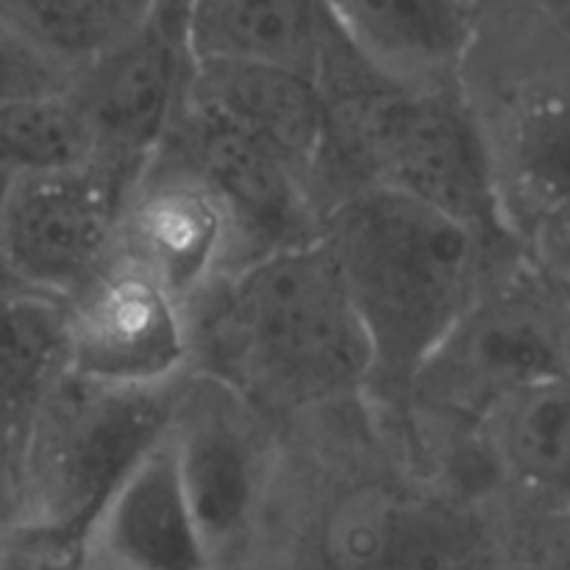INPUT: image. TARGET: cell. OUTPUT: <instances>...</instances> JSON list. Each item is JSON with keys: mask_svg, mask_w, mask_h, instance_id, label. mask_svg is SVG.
Segmentation results:
<instances>
[{"mask_svg": "<svg viewBox=\"0 0 570 570\" xmlns=\"http://www.w3.org/2000/svg\"><path fill=\"white\" fill-rule=\"evenodd\" d=\"M317 239L373 354L371 390L406 401L412 379L493 276V248L462 223L367 187L321 215Z\"/></svg>", "mask_w": 570, "mask_h": 570, "instance_id": "1", "label": "cell"}, {"mask_svg": "<svg viewBox=\"0 0 570 570\" xmlns=\"http://www.w3.org/2000/svg\"><path fill=\"white\" fill-rule=\"evenodd\" d=\"M209 312L204 343L234 393L306 410L371 387V343L321 239L234 271Z\"/></svg>", "mask_w": 570, "mask_h": 570, "instance_id": "2", "label": "cell"}, {"mask_svg": "<svg viewBox=\"0 0 570 570\" xmlns=\"http://www.w3.org/2000/svg\"><path fill=\"white\" fill-rule=\"evenodd\" d=\"M460 98L512 239L554 245L568 209V31L557 11L479 6Z\"/></svg>", "mask_w": 570, "mask_h": 570, "instance_id": "3", "label": "cell"}, {"mask_svg": "<svg viewBox=\"0 0 570 570\" xmlns=\"http://www.w3.org/2000/svg\"><path fill=\"white\" fill-rule=\"evenodd\" d=\"M323 104L326 142L309 181L317 220L351 193L376 187L432 206L493 248H518L460 95L404 92L367 70Z\"/></svg>", "mask_w": 570, "mask_h": 570, "instance_id": "4", "label": "cell"}, {"mask_svg": "<svg viewBox=\"0 0 570 570\" xmlns=\"http://www.w3.org/2000/svg\"><path fill=\"white\" fill-rule=\"evenodd\" d=\"M181 387H104L61 373L20 440L22 518L89 532L109 495L167 434Z\"/></svg>", "mask_w": 570, "mask_h": 570, "instance_id": "5", "label": "cell"}, {"mask_svg": "<svg viewBox=\"0 0 570 570\" xmlns=\"http://www.w3.org/2000/svg\"><path fill=\"white\" fill-rule=\"evenodd\" d=\"M523 267L490 276L426 356L406 401L479 423L507 395L568 379L566 301L551 278Z\"/></svg>", "mask_w": 570, "mask_h": 570, "instance_id": "6", "label": "cell"}, {"mask_svg": "<svg viewBox=\"0 0 570 570\" xmlns=\"http://www.w3.org/2000/svg\"><path fill=\"white\" fill-rule=\"evenodd\" d=\"M187 6L154 3L142 26L72 78L92 165L134 189L159 154L189 72Z\"/></svg>", "mask_w": 570, "mask_h": 570, "instance_id": "7", "label": "cell"}, {"mask_svg": "<svg viewBox=\"0 0 570 570\" xmlns=\"http://www.w3.org/2000/svg\"><path fill=\"white\" fill-rule=\"evenodd\" d=\"M156 156L193 173L215 195L239 256L234 271L317 239L321 220L304 178L265 142L187 92Z\"/></svg>", "mask_w": 570, "mask_h": 570, "instance_id": "8", "label": "cell"}, {"mask_svg": "<svg viewBox=\"0 0 570 570\" xmlns=\"http://www.w3.org/2000/svg\"><path fill=\"white\" fill-rule=\"evenodd\" d=\"M65 373L104 387H165L193 354L181 301L111 250L61 301Z\"/></svg>", "mask_w": 570, "mask_h": 570, "instance_id": "9", "label": "cell"}, {"mask_svg": "<svg viewBox=\"0 0 570 570\" xmlns=\"http://www.w3.org/2000/svg\"><path fill=\"white\" fill-rule=\"evenodd\" d=\"M131 189L98 165L11 176L3 267L11 287L65 301L115 248Z\"/></svg>", "mask_w": 570, "mask_h": 570, "instance_id": "10", "label": "cell"}, {"mask_svg": "<svg viewBox=\"0 0 570 570\" xmlns=\"http://www.w3.org/2000/svg\"><path fill=\"white\" fill-rule=\"evenodd\" d=\"M479 532L443 495L404 479H356L315 529L321 570H471Z\"/></svg>", "mask_w": 570, "mask_h": 570, "instance_id": "11", "label": "cell"}, {"mask_svg": "<svg viewBox=\"0 0 570 570\" xmlns=\"http://www.w3.org/2000/svg\"><path fill=\"white\" fill-rule=\"evenodd\" d=\"M115 254L170 289L181 306L234 262V237L215 195L184 167L156 156L122 204Z\"/></svg>", "mask_w": 570, "mask_h": 570, "instance_id": "12", "label": "cell"}, {"mask_svg": "<svg viewBox=\"0 0 570 570\" xmlns=\"http://www.w3.org/2000/svg\"><path fill=\"white\" fill-rule=\"evenodd\" d=\"M89 560L109 570H215L184 490L170 429L98 512L89 529Z\"/></svg>", "mask_w": 570, "mask_h": 570, "instance_id": "13", "label": "cell"}, {"mask_svg": "<svg viewBox=\"0 0 570 570\" xmlns=\"http://www.w3.org/2000/svg\"><path fill=\"white\" fill-rule=\"evenodd\" d=\"M173 451L215 570L243 538L259 493L254 443L228 401L181 387L170 423Z\"/></svg>", "mask_w": 570, "mask_h": 570, "instance_id": "14", "label": "cell"}, {"mask_svg": "<svg viewBox=\"0 0 570 570\" xmlns=\"http://www.w3.org/2000/svg\"><path fill=\"white\" fill-rule=\"evenodd\" d=\"M340 31L376 76L404 92L460 95L479 6L443 0L328 3Z\"/></svg>", "mask_w": 570, "mask_h": 570, "instance_id": "15", "label": "cell"}, {"mask_svg": "<svg viewBox=\"0 0 570 570\" xmlns=\"http://www.w3.org/2000/svg\"><path fill=\"white\" fill-rule=\"evenodd\" d=\"M340 37L328 3L312 0H223L187 3L189 61L271 67L317 87Z\"/></svg>", "mask_w": 570, "mask_h": 570, "instance_id": "16", "label": "cell"}, {"mask_svg": "<svg viewBox=\"0 0 570 570\" xmlns=\"http://www.w3.org/2000/svg\"><path fill=\"white\" fill-rule=\"evenodd\" d=\"M184 92L265 142L309 189L326 142V104L315 83L271 67L193 61Z\"/></svg>", "mask_w": 570, "mask_h": 570, "instance_id": "17", "label": "cell"}, {"mask_svg": "<svg viewBox=\"0 0 570 570\" xmlns=\"http://www.w3.org/2000/svg\"><path fill=\"white\" fill-rule=\"evenodd\" d=\"M495 465L538 499L566 501L570 465L568 379L518 390L479 421Z\"/></svg>", "mask_w": 570, "mask_h": 570, "instance_id": "18", "label": "cell"}, {"mask_svg": "<svg viewBox=\"0 0 570 570\" xmlns=\"http://www.w3.org/2000/svg\"><path fill=\"white\" fill-rule=\"evenodd\" d=\"M65 373L61 301L0 287V443L20 440L56 379Z\"/></svg>", "mask_w": 570, "mask_h": 570, "instance_id": "19", "label": "cell"}, {"mask_svg": "<svg viewBox=\"0 0 570 570\" xmlns=\"http://www.w3.org/2000/svg\"><path fill=\"white\" fill-rule=\"evenodd\" d=\"M3 14L72 78L137 31L154 3L131 0H0Z\"/></svg>", "mask_w": 570, "mask_h": 570, "instance_id": "20", "label": "cell"}, {"mask_svg": "<svg viewBox=\"0 0 570 570\" xmlns=\"http://www.w3.org/2000/svg\"><path fill=\"white\" fill-rule=\"evenodd\" d=\"M89 159V131L67 92L0 106V170L26 176L67 170Z\"/></svg>", "mask_w": 570, "mask_h": 570, "instance_id": "21", "label": "cell"}, {"mask_svg": "<svg viewBox=\"0 0 570 570\" xmlns=\"http://www.w3.org/2000/svg\"><path fill=\"white\" fill-rule=\"evenodd\" d=\"M89 532L20 518L0 527V570H83Z\"/></svg>", "mask_w": 570, "mask_h": 570, "instance_id": "22", "label": "cell"}, {"mask_svg": "<svg viewBox=\"0 0 570 570\" xmlns=\"http://www.w3.org/2000/svg\"><path fill=\"white\" fill-rule=\"evenodd\" d=\"M72 76L45 56L0 9V106L70 92Z\"/></svg>", "mask_w": 570, "mask_h": 570, "instance_id": "23", "label": "cell"}, {"mask_svg": "<svg viewBox=\"0 0 570 570\" xmlns=\"http://www.w3.org/2000/svg\"><path fill=\"white\" fill-rule=\"evenodd\" d=\"M9 187H11V173L0 170V287H11L3 267V215H6V198H9Z\"/></svg>", "mask_w": 570, "mask_h": 570, "instance_id": "24", "label": "cell"}, {"mask_svg": "<svg viewBox=\"0 0 570 570\" xmlns=\"http://www.w3.org/2000/svg\"><path fill=\"white\" fill-rule=\"evenodd\" d=\"M83 570H109V568H104V566H98V562L89 560V562H87V568H83Z\"/></svg>", "mask_w": 570, "mask_h": 570, "instance_id": "25", "label": "cell"}]
</instances>
